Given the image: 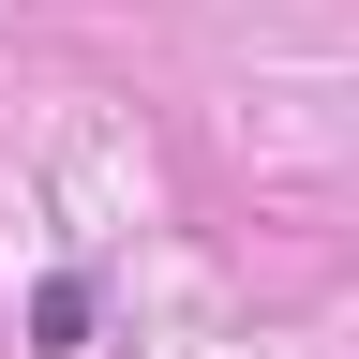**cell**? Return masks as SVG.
I'll return each mask as SVG.
<instances>
[{
    "label": "cell",
    "mask_w": 359,
    "mask_h": 359,
    "mask_svg": "<svg viewBox=\"0 0 359 359\" xmlns=\"http://www.w3.org/2000/svg\"><path fill=\"white\" fill-rule=\"evenodd\" d=\"M30 344H45V359L90 344V269H45V285H30Z\"/></svg>",
    "instance_id": "1"
}]
</instances>
